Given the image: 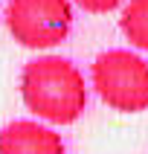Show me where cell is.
<instances>
[{"mask_svg": "<svg viewBox=\"0 0 148 154\" xmlns=\"http://www.w3.org/2000/svg\"><path fill=\"white\" fill-rule=\"evenodd\" d=\"M90 87L110 111H148V61L131 50H104L90 64Z\"/></svg>", "mask_w": 148, "mask_h": 154, "instance_id": "obj_2", "label": "cell"}, {"mask_svg": "<svg viewBox=\"0 0 148 154\" xmlns=\"http://www.w3.org/2000/svg\"><path fill=\"white\" fill-rule=\"evenodd\" d=\"M20 99L41 122L73 125L87 111V85L70 58L38 55L20 70Z\"/></svg>", "mask_w": 148, "mask_h": 154, "instance_id": "obj_1", "label": "cell"}, {"mask_svg": "<svg viewBox=\"0 0 148 154\" xmlns=\"http://www.w3.org/2000/svg\"><path fill=\"white\" fill-rule=\"evenodd\" d=\"M0 154H67V146L41 119H15L0 128Z\"/></svg>", "mask_w": 148, "mask_h": 154, "instance_id": "obj_4", "label": "cell"}, {"mask_svg": "<svg viewBox=\"0 0 148 154\" xmlns=\"http://www.w3.org/2000/svg\"><path fill=\"white\" fill-rule=\"evenodd\" d=\"M119 29L131 47L148 52V0H125L119 12Z\"/></svg>", "mask_w": 148, "mask_h": 154, "instance_id": "obj_5", "label": "cell"}, {"mask_svg": "<svg viewBox=\"0 0 148 154\" xmlns=\"http://www.w3.org/2000/svg\"><path fill=\"white\" fill-rule=\"evenodd\" d=\"M6 29L26 50H52L73 29V0H9Z\"/></svg>", "mask_w": 148, "mask_h": 154, "instance_id": "obj_3", "label": "cell"}, {"mask_svg": "<svg viewBox=\"0 0 148 154\" xmlns=\"http://www.w3.org/2000/svg\"><path fill=\"white\" fill-rule=\"evenodd\" d=\"M78 9H84L87 15H107L113 9H119L125 0H73Z\"/></svg>", "mask_w": 148, "mask_h": 154, "instance_id": "obj_6", "label": "cell"}]
</instances>
